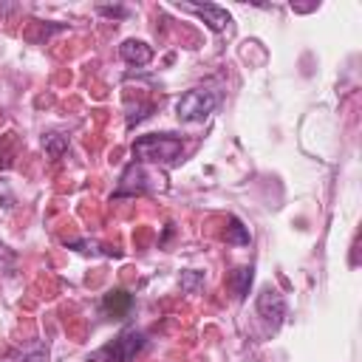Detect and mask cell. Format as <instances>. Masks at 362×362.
Returning a JSON list of instances; mask_svg holds the SVG:
<instances>
[{
  "mask_svg": "<svg viewBox=\"0 0 362 362\" xmlns=\"http://www.w3.org/2000/svg\"><path fill=\"white\" fill-rule=\"evenodd\" d=\"M181 150H184L181 139L167 136V133L164 136H141L133 144V156L139 161H153V164H173L181 156Z\"/></svg>",
  "mask_w": 362,
  "mask_h": 362,
  "instance_id": "6da1fadb",
  "label": "cell"
},
{
  "mask_svg": "<svg viewBox=\"0 0 362 362\" xmlns=\"http://www.w3.org/2000/svg\"><path fill=\"white\" fill-rule=\"evenodd\" d=\"M249 286H252V266H240V269H235V272H232V288H235V294H238L240 300L246 297Z\"/></svg>",
  "mask_w": 362,
  "mask_h": 362,
  "instance_id": "9c48e42d",
  "label": "cell"
},
{
  "mask_svg": "<svg viewBox=\"0 0 362 362\" xmlns=\"http://www.w3.org/2000/svg\"><path fill=\"white\" fill-rule=\"evenodd\" d=\"M141 345H144V337L139 331H127L119 339H113V345L102 348L93 359H102V362H127V359H133L139 354Z\"/></svg>",
  "mask_w": 362,
  "mask_h": 362,
  "instance_id": "3957f363",
  "label": "cell"
},
{
  "mask_svg": "<svg viewBox=\"0 0 362 362\" xmlns=\"http://www.w3.org/2000/svg\"><path fill=\"white\" fill-rule=\"evenodd\" d=\"M45 147H48V153L57 158V156H62V150H65V139H57V136H51Z\"/></svg>",
  "mask_w": 362,
  "mask_h": 362,
  "instance_id": "30bf717a",
  "label": "cell"
},
{
  "mask_svg": "<svg viewBox=\"0 0 362 362\" xmlns=\"http://www.w3.org/2000/svg\"><path fill=\"white\" fill-rule=\"evenodd\" d=\"M198 283H201V274H192V272H187V274L181 277V286H184L187 291H192V288H195Z\"/></svg>",
  "mask_w": 362,
  "mask_h": 362,
  "instance_id": "8fae6325",
  "label": "cell"
},
{
  "mask_svg": "<svg viewBox=\"0 0 362 362\" xmlns=\"http://www.w3.org/2000/svg\"><path fill=\"white\" fill-rule=\"evenodd\" d=\"M99 11L107 14V17H122L124 14V8H110V6H99Z\"/></svg>",
  "mask_w": 362,
  "mask_h": 362,
  "instance_id": "7c38bea8",
  "label": "cell"
},
{
  "mask_svg": "<svg viewBox=\"0 0 362 362\" xmlns=\"http://www.w3.org/2000/svg\"><path fill=\"white\" fill-rule=\"evenodd\" d=\"M221 96L215 90H206V88H195V90H187L178 105H175V116L181 122H204L215 107H218Z\"/></svg>",
  "mask_w": 362,
  "mask_h": 362,
  "instance_id": "7a4b0ae2",
  "label": "cell"
},
{
  "mask_svg": "<svg viewBox=\"0 0 362 362\" xmlns=\"http://www.w3.org/2000/svg\"><path fill=\"white\" fill-rule=\"evenodd\" d=\"M119 54H122L124 62H130L136 68H141V65H147L153 59V48L147 42H141V40H124L122 48H119Z\"/></svg>",
  "mask_w": 362,
  "mask_h": 362,
  "instance_id": "8992f818",
  "label": "cell"
},
{
  "mask_svg": "<svg viewBox=\"0 0 362 362\" xmlns=\"http://www.w3.org/2000/svg\"><path fill=\"white\" fill-rule=\"evenodd\" d=\"M257 314L272 325V331L280 325V320H283V314H286V303H283V297H280L277 288L266 286V288L257 294Z\"/></svg>",
  "mask_w": 362,
  "mask_h": 362,
  "instance_id": "277c9868",
  "label": "cell"
},
{
  "mask_svg": "<svg viewBox=\"0 0 362 362\" xmlns=\"http://www.w3.org/2000/svg\"><path fill=\"white\" fill-rule=\"evenodd\" d=\"M184 8L187 11H195L212 31H223L226 25H229V11L226 8H221V6H215V3H184Z\"/></svg>",
  "mask_w": 362,
  "mask_h": 362,
  "instance_id": "5b68a950",
  "label": "cell"
},
{
  "mask_svg": "<svg viewBox=\"0 0 362 362\" xmlns=\"http://www.w3.org/2000/svg\"><path fill=\"white\" fill-rule=\"evenodd\" d=\"M45 359H48V348H45L42 342H31L28 348L11 354V356L3 359V362H45Z\"/></svg>",
  "mask_w": 362,
  "mask_h": 362,
  "instance_id": "ba28073f",
  "label": "cell"
},
{
  "mask_svg": "<svg viewBox=\"0 0 362 362\" xmlns=\"http://www.w3.org/2000/svg\"><path fill=\"white\" fill-rule=\"evenodd\" d=\"M130 305H133V297H130L127 291H110V294H105V300H102L105 314H107V317H113V320L127 317Z\"/></svg>",
  "mask_w": 362,
  "mask_h": 362,
  "instance_id": "52a82bcc",
  "label": "cell"
}]
</instances>
